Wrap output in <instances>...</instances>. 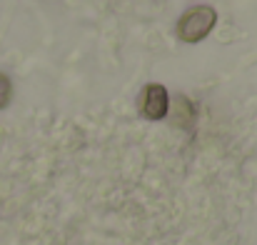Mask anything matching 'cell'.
I'll return each mask as SVG.
<instances>
[{"label": "cell", "mask_w": 257, "mask_h": 245, "mask_svg": "<svg viewBox=\"0 0 257 245\" xmlns=\"http://www.w3.org/2000/svg\"><path fill=\"white\" fill-rule=\"evenodd\" d=\"M215 23H217V13L210 5H197L177 20V38L182 43H200L210 35Z\"/></svg>", "instance_id": "1"}, {"label": "cell", "mask_w": 257, "mask_h": 245, "mask_svg": "<svg viewBox=\"0 0 257 245\" xmlns=\"http://www.w3.org/2000/svg\"><path fill=\"white\" fill-rule=\"evenodd\" d=\"M140 110L148 120H163L170 110V95H168V88L160 85V83H150L145 85L143 90V98H140Z\"/></svg>", "instance_id": "2"}, {"label": "cell", "mask_w": 257, "mask_h": 245, "mask_svg": "<svg viewBox=\"0 0 257 245\" xmlns=\"http://www.w3.org/2000/svg\"><path fill=\"white\" fill-rule=\"evenodd\" d=\"M10 98H13V83H10V78L5 73H0V110L8 108Z\"/></svg>", "instance_id": "3"}]
</instances>
